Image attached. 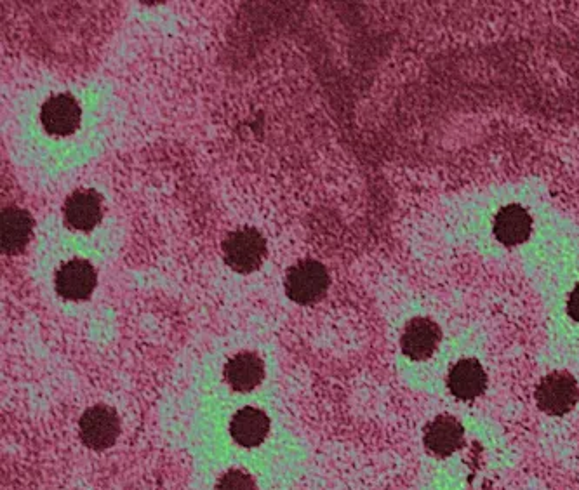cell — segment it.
I'll list each match as a JSON object with an SVG mask.
<instances>
[{
	"instance_id": "obj_1",
	"label": "cell",
	"mask_w": 579,
	"mask_h": 490,
	"mask_svg": "<svg viewBox=\"0 0 579 490\" xmlns=\"http://www.w3.org/2000/svg\"><path fill=\"white\" fill-rule=\"evenodd\" d=\"M331 285L326 266L315 259H301L291 266L284 279L287 298L298 305H313L326 296Z\"/></svg>"
},
{
	"instance_id": "obj_2",
	"label": "cell",
	"mask_w": 579,
	"mask_h": 490,
	"mask_svg": "<svg viewBox=\"0 0 579 490\" xmlns=\"http://www.w3.org/2000/svg\"><path fill=\"white\" fill-rule=\"evenodd\" d=\"M223 258L233 272L253 273L267 258V240L256 228H240L223 240Z\"/></svg>"
},
{
	"instance_id": "obj_3",
	"label": "cell",
	"mask_w": 579,
	"mask_h": 490,
	"mask_svg": "<svg viewBox=\"0 0 579 490\" xmlns=\"http://www.w3.org/2000/svg\"><path fill=\"white\" fill-rule=\"evenodd\" d=\"M82 444L93 451H105L117 442L120 435L119 414L108 407L98 404L89 407L79 421Z\"/></svg>"
},
{
	"instance_id": "obj_4",
	"label": "cell",
	"mask_w": 579,
	"mask_h": 490,
	"mask_svg": "<svg viewBox=\"0 0 579 490\" xmlns=\"http://www.w3.org/2000/svg\"><path fill=\"white\" fill-rule=\"evenodd\" d=\"M579 388L569 372L555 371L541 379L536 388V404L550 416H564L578 404Z\"/></svg>"
},
{
	"instance_id": "obj_5",
	"label": "cell",
	"mask_w": 579,
	"mask_h": 490,
	"mask_svg": "<svg viewBox=\"0 0 579 490\" xmlns=\"http://www.w3.org/2000/svg\"><path fill=\"white\" fill-rule=\"evenodd\" d=\"M96 280L98 275L91 261L74 258L58 268L54 275V289L63 299L84 301L93 294Z\"/></svg>"
},
{
	"instance_id": "obj_6",
	"label": "cell",
	"mask_w": 579,
	"mask_h": 490,
	"mask_svg": "<svg viewBox=\"0 0 579 490\" xmlns=\"http://www.w3.org/2000/svg\"><path fill=\"white\" fill-rule=\"evenodd\" d=\"M40 122L51 136H70L80 126V106L72 94H56L40 108Z\"/></svg>"
},
{
	"instance_id": "obj_7",
	"label": "cell",
	"mask_w": 579,
	"mask_h": 490,
	"mask_svg": "<svg viewBox=\"0 0 579 490\" xmlns=\"http://www.w3.org/2000/svg\"><path fill=\"white\" fill-rule=\"evenodd\" d=\"M440 338L442 332L432 318L416 317L406 325L400 338V348L407 358L420 362L432 357L439 348Z\"/></svg>"
},
{
	"instance_id": "obj_8",
	"label": "cell",
	"mask_w": 579,
	"mask_h": 490,
	"mask_svg": "<svg viewBox=\"0 0 579 490\" xmlns=\"http://www.w3.org/2000/svg\"><path fill=\"white\" fill-rule=\"evenodd\" d=\"M103 216L100 193L94 190H77L63 206V218L70 230L91 232Z\"/></svg>"
},
{
	"instance_id": "obj_9",
	"label": "cell",
	"mask_w": 579,
	"mask_h": 490,
	"mask_svg": "<svg viewBox=\"0 0 579 490\" xmlns=\"http://www.w3.org/2000/svg\"><path fill=\"white\" fill-rule=\"evenodd\" d=\"M425 447L428 451L439 457H447L460 451L465 444V430L463 424L453 416H437V418L426 424Z\"/></svg>"
},
{
	"instance_id": "obj_10",
	"label": "cell",
	"mask_w": 579,
	"mask_h": 490,
	"mask_svg": "<svg viewBox=\"0 0 579 490\" xmlns=\"http://www.w3.org/2000/svg\"><path fill=\"white\" fill-rule=\"evenodd\" d=\"M494 237L506 247L524 244L533 233V218L520 204H508L496 212Z\"/></svg>"
},
{
	"instance_id": "obj_11",
	"label": "cell",
	"mask_w": 579,
	"mask_h": 490,
	"mask_svg": "<svg viewBox=\"0 0 579 490\" xmlns=\"http://www.w3.org/2000/svg\"><path fill=\"white\" fill-rule=\"evenodd\" d=\"M447 386L454 397L470 402L484 395L487 388L486 371L477 358H463L451 367Z\"/></svg>"
},
{
	"instance_id": "obj_12",
	"label": "cell",
	"mask_w": 579,
	"mask_h": 490,
	"mask_svg": "<svg viewBox=\"0 0 579 490\" xmlns=\"http://www.w3.org/2000/svg\"><path fill=\"white\" fill-rule=\"evenodd\" d=\"M34 233V218L30 212L18 206H9L2 211L0 244L6 256L20 254Z\"/></svg>"
},
{
	"instance_id": "obj_13",
	"label": "cell",
	"mask_w": 579,
	"mask_h": 490,
	"mask_svg": "<svg viewBox=\"0 0 579 490\" xmlns=\"http://www.w3.org/2000/svg\"><path fill=\"white\" fill-rule=\"evenodd\" d=\"M223 374L232 390L247 393L258 388L265 379V364L256 353L242 351L228 360Z\"/></svg>"
},
{
	"instance_id": "obj_14",
	"label": "cell",
	"mask_w": 579,
	"mask_h": 490,
	"mask_svg": "<svg viewBox=\"0 0 579 490\" xmlns=\"http://www.w3.org/2000/svg\"><path fill=\"white\" fill-rule=\"evenodd\" d=\"M268 431L270 419L265 412L256 407L240 409L230 421V435L244 449L258 447L267 438Z\"/></svg>"
},
{
	"instance_id": "obj_15",
	"label": "cell",
	"mask_w": 579,
	"mask_h": 490,
	"mask_svg": "<svg viewBox=\"0 0 579 490\" xmlns=\"http://www.w3.org/2000/svg\"><path fill=\"white\" fill-rule=\"evenodd\" d=\"M216 490H256V482L246 471L230 470L220 478Z\"/></svg>"
},
{
	"instance_id": "obj_16",
	"label": "cell",
	"mask_w": 579,
	"mask_h": 490,
	"mask_svg": "<svg viewBox=\"0 0 579 490\" xmlns=\"http://www.w3.org/2000/svg\"><path fill=\"white\" fill-rule=\"evenodd\" d=\"M567 313H569V317L573 318L574 322L579 324V284L574 287L571 296H569Z\"/></svg>"
}]
</instances>
